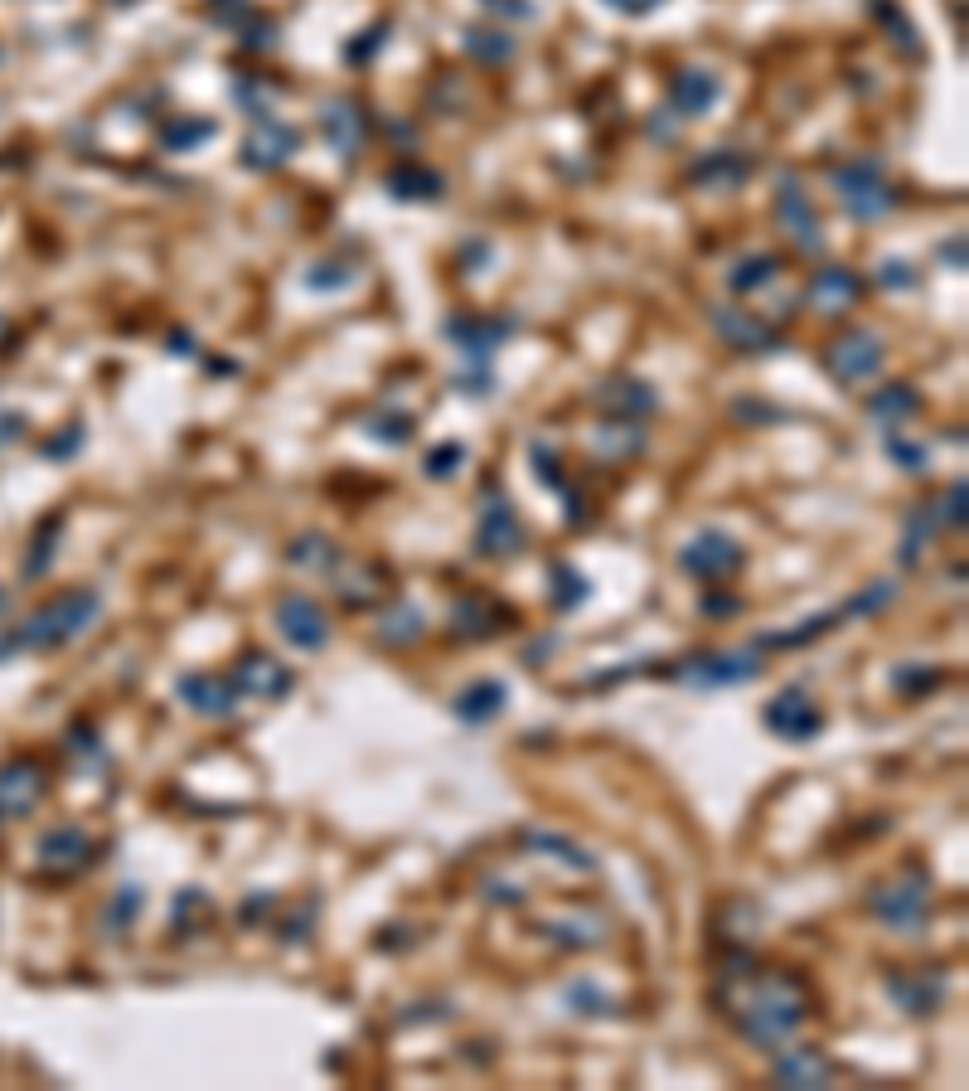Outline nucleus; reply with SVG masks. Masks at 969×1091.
<instances>
[{
	"mask_svg": "<svg viewBox=\"0 0 969 1091\" xmlns=\"http://www.w3.org/2000/svg\"><path fill=\"white\" fill-rule=\"evenodd\" d=\"M717 1005L732 1019V1029L751 1048H781L785 1038L809 1019V989L791 971H727L717 985Z\"/></svg>",
	"mask_w": 969,
	"mask_h": 1091,
	"instance_id": "f257e3e1",
	"label": "nucleus"
},
{
	"mask_svg": "<svg viewBox=\"0 0 969 1091\" xmlns=\"http://www.w3.org/2000/svg\"><path fill=\"white\" fill-rule=\"evenodd\" d=\"M892 684H897V689L917 694V689H926V684H941V670H897Z\"/></svg>",
	"mask_w": 969,
	"mask_h": 1091,
	"instance_id": "5fc2aeb1",
	"label": "nucleus"
},
{
	"mask_svg": "<svg viewBox=\"0 0 969 1091\" xmlns=\"http://www.w3.org/2000/svg\"><path fill=\"white\" fill-rule=\"evenodd\" d=\"M145 907V893L137 883H127V887H117V897H112V907H107V931L112 937H121V931L131 927V917H137Z\"/></svg>",
	"mask_w": 969,
	"mask_h": 1091,
	"instance_id": "e433bc0d",
	"label": "nucleus"
},
{
	"mask_svg": "<svg viewBox=\"0 0 969 1091\" xmlns=\"http://www.w3.org/2000/svg\"><path fill=\"white\" fill-rule=\"evenodd\" d=\"M775 223H781V233L799 247V253H819V247H825V239H819V213L809 205L805 185L791 175L775 185Z\"/></svg>",
	"mask_w": 969,
	"mask_h": 1091,
	"instance_id": "9d476101",
	"label": "nucleus"
},
{
	"mask_svg": "<svg viewBox=\"0 0 969 1091\" xmlns=\"http://www.w3.org/2000/svg\"><path fill=\"white\" fill-rule=\"evenodd\" d=\"M941 257H945V263H955V267H960V263H965V243H955V247L945 243V247H941Z\"/></svg>",
	"mask_w": 969,
	"mask_h": 1091,
	"instance_id": "e2e57ef3",
	"label": "nucleus"
},
{
	"mask_svg": "<svg viewBox=\"0 0 969 1091\" xmlns=\"http://www.w3.org/2000/svg\"><path fill=\"white\" fill-rule=\"evenodd\" d=\"M873 15L883 20L887 30H892V44H897V49L921 54V35H917V25H907V20H901V10L892 5V0H873Z\"/></svg>",
	"mask_w": 969,
	"mask_h": 1091,
	"instance_id": "ea45409f",
	"label": "nucleus"
},
{
	"mask_svg": "<svg viewBox=\"0 0 969 1091\" xmlns=\"http://www.w3.org/2000/svg\"><path fill=\"white\" fill-rule=\"evenodd\" d=\"M383 30H388V25H378L374 35H359L364 44H349V54H345V59H349V63H364V59H374V54H378V44H383V39H378Z\"/></svg>",
	"mask_w": 969,
	"mask_h": 1091,
	"instance_id": "6e6d98bb",
	"label": "nucleus"
},
{
	"mask_svg": "<svg viewBox=\"0 0 969 1091\" xmlns=\"http://www.w3.org/2000/svg\"><path fill=\"white\" fill-rule=\"evenodd\" d=\"M460 461H466V446H456V442H451V446H436V452L427 456V476H432V480L456 476V466H460Z\"/></svg>",
	"mask_w": 969,
	"mask_h": 1091,
	"instance_id": "09e8293b",
	"label": "nucleus"
},
{
	"mask_svg": "<svg viewBox=\"0 0 969 1091\" xmlns=\"http://www.w3.org/2000/svg\"><path fill=\"white\" fill-rule=\"evenodd\" d=\"M504 704H510V689H504L500 680H476L470 689H460L456 699H451V713H456L460 723H490V718L504 713Z\"/></svg>",
	"mask_w": 969,
	"mask_h": 1091,
	"instance_id": "b1692460",
	"label": "nucleus"
},
{
	"mask_svg": "<svg viewBox=\"0 0 969 1091\" xmlns=\"http://www.w3.org/2000/svg\"><path fill=\"white\" fill-rule=\"evenodd\" d=\"M742 558H747L742 544L732 534H723V529H703V534H693L679 548V568L698 582H727L742 568Z\"/></svg>",
	"mask_w": 969,
	"mask_h": 1091,
	"instance_id": "423d86ee",
	"label": "nucleus"
},
{
	"mask_svg": "<svg viewBox=\"0 0 969 1091\" xmlns=\"http://www.w3.org/2000/svg\"><path fill=\"white\" fill-rule=\"evenodd\" d=\"M544 931L553 941H562L568 951H592V947H602V937H606V927L596 917H568V921H544Z\"/></svg>",
	"mask_w": 969,
	"mask_h": 1091,
	"instance_id": "473e14b6",
	"label": "nucleus"
},
{
	"mask_svg": "<svg viewBox=\"0 0 969 1091\" xmlns=\"http://www.w3.org/2000/svg\"><path fill=\"white\" fill-rule=\"evenodd\" d=\"M592 446H596L602 456L621 461V456H630V452H640V446H645V432H640L635 422H611V427H596V432H592Z\"/></svg>",
	"mask_w": 969,
	"mask_h": 1091,
	"instance_id": "f704fd0d",
	"label": "nucleus"
},
{
	"mask_svg": "<svg viewBox=\"0 0 969 1091\" xmlns=\"http://www.w3.org/2000/svg\"><path fill=\"white\" fill-rule=\"evenodd\" d=\"M296 151H301V131L296 127H287V121L272 117V112H253V137H247V146H243L247 171H277V165H287Z\"/></svg>",
	"mask_w": 969,
	"mask_h": 1091,
	"instance_id": "6e6552de",
	"label": "nucleus"
},
{
	"mask_svg": "<svg viewBox=\"0 0 969 1091\" xmlns=\"http://www.w3.org/2000/svg\"><path fill=\"white\" fill-rule=\"evenodd\" d=\"M484 897H490V903H524L519 887H504V883H490V893Z\"/></svg>",
	"mask_w": 969,
	"mask_h": 1091,
	"instance_id": "052dcab7",
	"label": "nucleus"
},
{
	"mask_svg": "<svg viewBox=\"0 0 969 1091\" xmlns=\"http://www.w3.org/2000/svg\"><path fill=\"white\" fill-rule=\"evenodd\" d=\"M39 859L49 863V869H59V873H73V869H83V863L93 859V839H87L78 825H59V829H49V835L39 839Z\"/></svg>",
	"mask_w": 969,
	"mask_h": 1091,
	"instance_id": "5701e85b",
	"label": "nucleus"
},
{
	"mask_svg": "<svg viewBox=\"0 0 969 1091\" xmlns=\"http://www.w3.org/2000/svg\"><path fill=\"white\" fill-rule=\"evenodd\" d=\"M935 529H941V524H935V510H917V514H911V520H907V544H901V564H911V568L921 564V548H926V538L935 534Z\"/></svg>",
	"mask_w": 969,
	"mask_h": 1091,
	"instance_id": "a19ab883",
	"label": "nucleus"
},
{
	"mask_svg": "<svg viewBox=\"0 0 969 1091\" xmlns=\"http://www.w3.org/2000/svg\"><path fill=\"white\" fill-rule=\"evenodd\" d=\"M766 670L761 660V646H747V650H703V655H689L674 680L693 684V689H723V684H747L757 680Z\"/></svg>",
	"mask_w": 969,
	"mask_h": 1091,
	"instance_id": "39448f33",
	"label": "nucleus"
},
{
	"mask_svg": "<svg viewBox=\"0 0 969 1091\" xmlns=\"http://www.w3.org/2000/svg\"><path fill=\"white\" fill-rule=\"evenodd\" d=\"M781 272V257H771V253H757V257H742L737 267L727 272V287L737 291V297H751L757 287H766L771 277Z\"/></svg>",
	"mask_w": 969,
	"mask_h": 1091,
	"instance_id": "72a5a7b5",
	"label": "nucleus"
},
{
	"mask_svg": "<svg viewBox=\"0 0 969 1091\" xmlns=\"http://www.w3.org/2000/svg\"><path fill=\"white\" fill-rule=\"evenodd\" d=\"M859 291L863 287L849 267H825V272H815V282H809V306L833 316V311H849L853 301H859Z\"/></svg>",
	"mask_w": 969,
	"mask_h": 1091,
	"instance_id": "393cba45",
	"label": "nucleus"
},
{
	"mask_svg": "<svg viewBox=\"0 0 969 1091\" xmlns=\"http://www.w3.org/2000/svg\"><path fill=\"white\" fill-rule=\"evenodd\" d=\"M717 97H723V83L708 69H679L669 83V103L679 107V117H703L717 107Z\"/></svg>",
	"mask_w": 969,
	"mask_h": 1091,
	"instance_id": "412c9836",
	"label": "nucleus"
},
{
	"mask_svg": "<svg viewBox=\"0 0 969 1091\" xmlns=\"http://www.w3.org/2000/svg\"><path fill=\"white\" fill-rule=\"evenodd\" d=\"M199 913H209V897L199 893V887H185V893L175 897V907H171L175 927H195V917H199Z\"/></svg>",
	"mask_w": 969,
	"mask_h": 1091,
	"instance_id": "de8ad7c7",
	"label": "nucleus"
},
{
	"mask_svg": "<svg viewBox=\"0 0 969 1091\" xmlns=\"http://www.w3.org/2000/svg\"><path fill=\"white\" fill-rule=\"evenodd\" d=\"M59 529H63V520H49V524H44V534L35 538V558H30V572H44V568H49L54 534H59Z\"/></svg>",
	"mask_w": 969,
	"mask_h": 1091,
	"instance_id": "3c124183",
	"label": "nucleus"
},
{
	"mask_svg": "<svg viewBox=\"0 0 969 1091\" xmlns=\"http://www.w3.org/2000/svg\"><path fill=\"white\" fill-rule=\"evenodd\" d=\"M867 907H873V917L883 927L901 931V937H921L931 921V873L921 863H907V869H897L892 879L867 893Z\"/></svg>",
	"mask_w": 969,
	"mask_h": 1091,
	"instance_id": "7ed1b4c3",
	"label": "nucleus"
},
{
	"mask_svg": "<svg viewBox=\"0 0 969 1091\" xmlns=\"http://www.w3.org/2000/svg\"><path fill=\"white\" fill-rule=\"evenodd\" d=\"M233 689H238V699H281V694L296 684V674H291L281 660H272L267 650H247V655L233 665Z\"/></svg>",
	"mask_w": 969,
	"mask_h": 1091,
	"instance_id": "4468645a",
	"label": "nucleus"
},
{
	"mask_svg": "<svg viewBox=\"0 0 969 1091\" xmlns=\"http://www.w3.org/2000/svg\"><path fill=\"white\" fill-rule=\"evenodd\" d=\"M713 330L723 335L732 350H742V355H771V350H781V330H775L771 321H761L757 311L717 306L713 311Z\"/></svg>",
	"mask_w": 969,
	"mask_h": 1091,
	"instance_id": "2eb2a0df",
	"label": "nucleus"
},
{
	"mask_svg": "<svg viewBox=\"0 0 969 1091\" xmlns=\"http://www.w3.org/2000/svg\"><path fill=\"white\" fill-rule=\"evenodd\" d=\"M761 723L785 742H809V738L825 733V713H819V704L809 699L805 689H781L761 708Z\"/></svg>",
	"mask_w": 969,
	"mask_h": 1091,
	"instance_id": "1a4fd4ad",
	"label": "nucleus"
},
{
	"mask_svg": "<svg viewBox=\"0 0 969 1091\" xmlns=\"http://www.w3.org/2000/svg\"><path fill=\"white\" fill-rule=\"evenodd\" d=\"M737 606H742L737 597H703V612L708 616H727V612H737Z\"/></svg>",
	"mask_w": 969,
	"mask_h": 1091,
	"instance_id": "bf43d9fd",
	"label": "nucleus"
},
{
	"mask_svg": "<svg viewBox=\"0 0 969 1091\" xmlns=\"http://www.w3.org/2000/svg\"><path fill=\"white\" fill-rule=\"evenodd\" d=\"M917 413H921V398H917V388L911 384H887V388H877L873 398H867V418L883 422L887 432H897V427L911 422Z\"/></svg>",
	"mask_w": 969,
	"mask_h": 1091,
	"instance_id": "bb28decb",
	"label": "nucleus"
},
{
	"mask_svg": "<svg viewBox=\"0 0 969 1091\" xmlns=\"http://www.w3.org/2000/svg\"><path fill=\"white\" fill-rule=\"evenodd\" d=\"M887 452H892V461H901V471H926V446H917V442H901V437H892L887 442Z\"/></svg>",
	"mask_w": 969,
	"mask_h": 1091,
	"instance_id": "8fccbe9b",
	"label": "nucleus"
},
{
	"mask_svg": "<svg viewBox=\"0 0 969 1091\" xmlns=\"http://www.w3.org/2000/svg\"><path fill=\"white\" fill-rule=\"evenodd\" d=\"M596 408L602 413H621L626 422H640L650 418V413L659 408V393L645 384V379H606V384H596Z\"/></svg>",
	"mask_w": 969,
	"mask_h": 1091,
	"instance_id": "a211bd4d",
	"label": "nucleus"
},
{
	"mask_svg": "<svg viewBox=\"0 0 969 1091\" xmlns=\"http://www.w3.org/2000/svg\"><path fill=\"white\" fill-rule=\"evenodd\" d=\"M606 5H611L616 15H650L659 0H606Z\"/></svg>",
	"mask_w": 969,
	"mask_h": 1091,
	"instance_id": "13d9d810",
	"label": "nucleus"
},
{
	"mask_svg": "<svg viewBox=\"0 0 969 1091\" xmlns=\"http://www.w3.org/2000/svg\"><path fill=\"white\" fill-rule=\"evenodd\" d=\"M524 845L528 849H544L548 859L568 863V869H577V873H592L596 869V854H587L582 845H572V839H562V835H548V829H524Z\"/></svg>",
	"mask_w": 969,
	"mask_h": 1091,
	"instance_id": "7c9ffc66",
	"label": "nucleus"
},
{
	"mask_svg": "<svg viewBox=\"0 0 969 1091\" xmlns=\"http://www.w3.org/2000/svg\"><path fill=\"white\" fill-rule=\"evenodd\" d=\"M747 175H751V161L742 151H708L689 171L693 185H708V189H737Z\"/></svg>",
	"mask_w": 969,
	"mask_h": 1091,
	"instance_id": "a878e982",
	"label": "nucleus"
},
{
	"mask_svg": "<svg viewBox=\"0 0 969 1091\" xmlns=\"http://www.w3.org/2000/svg\"><path fill=\"white\" fill-rule=\"evenodd\" d=\"M833 189H839V205L859 223H877L901 205V195L883 179V165L877 161H843L833 171Z\"/></svg>",
	"mask_w": 969,
	"mask_h": 1091,
	"instance_id": "20e7f679",
	"label": "nucleus"
},
{
	"mask_svg": "<svg viewBox=\"0 0 969 1091\" xmlns=\"http://www.w3.org/2000/svg\"><path fill=\"white\" fill-rule=\"evenodd\" d=\"M466 49L476 54L480 63H510L514 59V39L494 35V30H466Z\"/></svg>",
	"mask_w": 969,
	"mask_h": 1091,
	"instance_id": "c9c22d12",
	"label": "nucleus"
},
{
	"mask_svg": "<svg viewBox=\"0 0 969 1091\" xmlns=\"http://www.w3.org/2000/svg\"><path fill=\"white\" fill-rule=\"evenodd\" d=\"M587 578H582V572L577 568H553V606H558V612H572V606H582V602H587Z\"/></svg>",
	"mask_w": 969,
	"mask_h": 1091,
	"instance_id": "58836bf2",
	"label": "nucleus"
},
{
	"mask_svg": "<svg viewBox=\"0 0 969 1091\" xmlns=\"http://www.w3.org/2000/svg\"><path fill=\"white\" fill-rule=\"evenodd\" d=\"M476 548L484 558H510L524 548V524L514 514L510 495L504 490H490L480 495V529H476Z\"/></svg>",
	"mask_w": 969,
	"mask_h": 1091,
	"instance_id": "0eeeda50",
	"label": "nucleus"
},
{
	"mask_svg": "<svg viewBox=\"0 0 969 1091\" xmlns=\"http://www.w3.org/2000/svg\"><path fill=\"white\" fill-rule=\"evenodd\" d=\"M490 616H494V602H484V597H460L456 606H451V631H456V636H466V640L494 636L500 626H494Z\"/></svg>",
	"mask_w": 969,
	"mask_h": 1091,
	"instance_id": "2f4dec72",
	"label": "nucleus"
},
{
	"mask_svg": "<svg viewBox=\"0 0 969 1091\" xmlns=\"http://www.w3.org/2000/svg\"><path fill=\"white\" fill-rule=\"evenodd\" d=\"M883 369V340L873 330H843L829 345V374L839 384H867Z\"/></svg>",
	"mask_w": 969,
	"mask_h": 1091,
	"instance_id": "9b49d317",
	"label": "nucleus"
},
{
	"mask_svg": "<svg viewBox=\"0 0 969 1091\" xmlns=\"http://www.w3.org/2000/svg\"><path fill=\"white\" fill-rule=\"evenodd\" d=\"M277 631L287 636L296 650H320L325 640H330V616H325L320 602L291 592V597L277 602Z\"/></svg>",
	"mask_w": 969,
	"mask_h": 1091,
	"instance_id": "ddd939ff",
	"label": "nucleus"
},
{
	"mask_svg": "<svg viewBox=\"0 0 969 1091\" xmlns=\"http://www.w3.org/2000/svg\"><path fill=\"white\" fill-rule=\"evenodd\" d=\"M442 335L470 359V364H480V359H490L514 335V321L510 316H456L442 325Z\"/></svg>",
	"mask_w": 969,
	"mask_h": 1091,
	"instance_id": "f8f14e48",
	"label": "nucleus"
},
{
	"mask_svg": "<svg viewBox=\"0 0 969 1091\" xmlns=\"http://www.w3.org/2000/svg\"><path fill=\"white\" fill-rule=\"evenodd\" d=\"M320 127H325V141L335 146V151L345 155V161H354L359 151H364V137H369V121L364 112H359L349 97H335V103H325L320 112Z\"/></svg>",
	"mask_w": 969,
	"mask_h": 1091,
	"instance_id": "6ab92c4d",
	"label": "nucleus"
},
{
	"mask_svg": "<svg viewBox=\"0 0 969 1091\" xmlns=\"http://www.w3.org/2000/svg\"><path fill=\"white\" fill-rule=\"evenodd\" d=\"M484 10H494V15H510V20H528L534 15V5L528 0H480Z\"/></svg>",
	"mask_w": 969,
	"mask_h": 1091,
	"instance_id": "4d7b16f0",
	"label": "nucleus"
},
{
	"mask_svg": "<svg viewBox=\"0 0 969 1091\" xmlns=\"http://www.w3.org/2000/svg\"><path fill=\"white\" fill-rule=\"evenodd\" d=\"M562 999H568L577 1014H611V999H606L592 980H572L568 989H562Z\"/></svg>",
	"mask_w": 969,
	"mask_h": 1091,
	"instance_id": "37998d69",
	"label": "nucleus"
},
{
	"mask_svg": "<svg viewBox=\"0 0 969 1091\" xmlns=\"http://www.w3.org/2000/svg\"><path fill=\"white\" fill-rule=\"evenodd\" d=\"M887 995L897 1009L917 1019H931L945 1005V975L941 971H892L887 975Z\"/></svg>",
	"mask_w": 969,
	"mask_h": 1091,
	"instance_id": "dca6fc26",
	"label": "nucleus"
},
{
	"mask_svg": "<svg viewBox=\"0 0 969 1091\" xmlns=\"http://www.w3.org/2000/svg\"><path fill=\"white\" fill-rule=\"evenodd\" d=\"M213 137V121H189V117H175L171 127L161 131V146L165 151H189V146H199V141H209Z\"/></svg>",
	"mask_w": 969,
	"mask_h": 1091,
	"instance_id": "4c0bfd02",
	"label": "nucleus"
},
{
	"mask_svg": "<svg viewBox=\"0 0 969 1091\" xmlns=\"http://www.w3.org/2000/svg\"><path fill=\"white\" fill-rule=\"evenodd\" d=\"M213 5H219V10H233V5H238V0H213Z\"/></svg>",
	"mask_w": 969,
	"mask_h": 1091,
	"instance_id": "69168bd1",
	"label": "nucleus"
},
{
	"mask_svg": "<svg viewBox=\"0 0 969 1091\" xmlns=\"http://www.w3.org/2000/svg\"><path fill=\"white\" fill-rule=\"evenodd\" d=\"M833 1077V1063L819 1048H781V1057H775V1082L781 1087H829Z\"/></svg>",
	"mask_w": 969,
	"mask_h": 1091,
	"instance_id": "4be33fe9",
	"label": "nucleus"
},
{
	"mask_svg": "<svg viewBox=\"0 0 969 1091\" xmlns=\"http://www.w3.org/2000/svg\"><path fill=\"white\" fill-rule=\"evenodd\" d=\"M39 796H44V771L35 762H10V767H0V820L35 810Z\"/></svg>",
	"mask_w": 969,
	"mask_h": 1091,
	"instance_id": "aec40b11",
	"label": "nucleus"
},
{
	"mask_svg": "<svg viewBox=\"0 0 969 1091\" xmlns=\"http://www.w3.org/2000/svg\"><path fill=\"white\" fill-rule=\"evenodd\" d=\"M877 282H883V287H917V267H907V263H897V257H892V263H883V272H877Z\"/></svg>",
	"mask_w": 969,
	"mask_h": 1091,
	"instance_id": "864d4df0",
	"label": "nucleus"
},
{
	"mask_svg": "<svg viewBox=\"0 0 969 1091\" xmlns=\"http://www.w3.org/2000/svg\"><path fill=\"white\" fill-rule=\"evenodd\" d=\"M287 564L301 568V572H325V578H330V572L345 564V554L335 548V538H325V534H301L296 544L287 548Z\"/></svg>",
	"mask_w": 969,
	"mask_h": 1091,
	"instance_id": "cd10ccee",
	"label": "nucleus"
},
{
	"mask_svg": "<svg viewBox=\"0 0 969 1091\" xmlns=\"http://www.w3.org/2000/svg\"><path fill=\"white\" fill-rule=\"evenodd\" d=\"M534 461H538V480H544V486H553V490H562V486H568V480H562V471H558V456L548 452L544 442L534 446Z\"/></svg>",
	"mask_w": 969,
	"mask_h": 1091,
	"instance_id": "603ef678",
	"label": "nucleus"
},
{
	"mask_svg": "<svg viewBox=\"0 0 969 1091\" xmlns=\"http://www.w3.org/2000/svg\"><path fill=\"white\" fill-rule=\"evenodd\" d=\"M364 432L374 437V442H388V446H398V442H412V418L408 413H388V418H369L364 422Z\"/></svg>",
	"mask_w": 969,
	"mask_h": 1091,
	"instance_id": "79ce46f5",
	"label": "nucleus"
},
{
	"mask_svg": "<svg viewBox=\"0 0 969 1091\" xmlns=\"http://www.w3.org/2000/svg\"><path fill=\"white\" fill-rule=\"evenodd\" d=\"M97 612H103V597L93 588H73L63 597L44 602L20 631H10V640H15V650H59L73 636H83L97 622Z\"/></svg>",
	"mask_w": 969,
	"mask_h": 1091,
	"instance_id": "f03ea898",
	"label": "nucleus"
},
{
	"mask_svg": "<svg viewBox=\"0 0 969 1091\" xmlns=\"http://www.w3.org/2000/svg\"><path fill=\"white\" fill-rule=\"evenodd\" d=\"M121 5H127V0H121Z\"/></svg>",
	"mask_w": 969,
	"mask_h": 1091,
	"instance_id": "338daca9",
	"label": "nucleus"
},
{
	"mask_svg": "<svg viewBox=\"0 0 969 1091\" xmlns=\"http://www.w3.org/2000/svg\"><path fill=\"white\" fill-rule=\"evenodd\" d=\"M388 195L393 199H442L446 195V179L436 175V171H427V165L408 161V165H398V171L388 175Z\"/></svg>",
	"mask_w": 969,
	"mask_h": 1091,
	"instance_id": "c85d7f7f",
	"label": "nucleus"
},
{
	"mask_svg": "<svg viewBox=\"0 0 969 1091\" xmlns=\"http://www.w3.org/2000/svg\"><path fill=\"white\" fill-rule=\"evenodd\" d=\"M267 907H272V897H257V903H253V897H247V903H243V921H257V917H262L267 913Z\"/></svg>",
	"mask_w": 969,
	"mask_h": 1091,
	"instance_id": "680f3d73",
	"label": "nucleus"
},
{
	"mask_svg": "<svg viewBox=\"0 0 969 1091\" xmlns=\"http://www.w3.org/2000/svg\"><path fill=\"white\" fill-rule=\"evenodd\" d=\"M349 282H354V272H349V267H340V263H315L311 272H306V287H311V291H325V287L340 291V287H349Z\"/></svg>",
	"mask_w": 969,
	"mask_h": 1091,
	"instance_id": "49530a36",
	"label": "nucleus"
},
{
	"mask_svg": "<svg viewBox=\"0 0 969 1091\" xmlns=\"http://www.w3.org/2000/svg\"><path fill=\"white\" fill-rule=\"evenodd\" d=\"M935 524H941V529L950 524L955 534L965 529V480H955V486L941 495V510H935Z\"/></svg>",
	"mask_w": 969,
	"mask_h": 1091,
	"instance_id": "a18cd8bd",
	"label": "nucleus"
},
{
	"mask_svg": "<svg viewBox=\"0 0 969 1091\" xmlns=\"http://www.w3.org/2000/svg\"><path fill=\"white\" fill-rule=\"evenodd\" d=\"M175 694L199 718H233V708H238V689L229 680H213V674H179Z\"/></svg>",
	"mask_w": 969,
	"mask_h": 1091,
	"instance_id": "f3484780",
	"label": "nucleus"
},
{
	"mask_svg": "<svg viewBox=\"0 0 969 1091\" xmlns=\"http://www.w3.org/2000/svg\"><path fill=\"white\" fill-rule=\"evenodd\" d=\"M422 631H427V622H422V612L417 606H408V602H398V606H388V612L374 622V636L383 640V646H412V640H422Z\"/></svg>",
	"mask_w": 969,
	"mask_h": 1091,
	"instance_id": "c756f323",
	"label": "nucleus"
},
{
	"mask_svg": "<svg viewBox=\"0 0 969 1091\" xmlns=\"http://www.w3.org/2000/svg\"><path fill=\"white\" fill-rule=\"evenodd\" d=\"M897 597V582H877V588H867V592H859L849 606H843V616H867V612H883L887 602Z\"/></svg>",
	"mask_w": 969,
	"mask_h": 1091,
	"instance_id": "c03bdc74",
	"label": "nucleus"
},
{
	"mask_svg": "<svg viewBox=\"0 0 969 1091\" xmlns=\"http://www.w3.org/2000/svg\"><path fill=\"white\" fill-rule=\"evenodd\" d=\"M10 650H15V640H10V636H0V660H5Z\"/></svg>",
	"mask_w": 969,
	"mask_h": 1091,
	"instance_id": "0e129e2a",
	"label": "nucleus"
}]
</instances>
